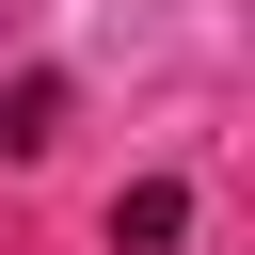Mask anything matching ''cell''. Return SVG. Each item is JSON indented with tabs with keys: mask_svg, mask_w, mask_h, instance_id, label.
<instances>
[{
	"mask_svg": "<svg viewBox=\"0 0 255 255\" xmlns=\"http://www.w3.org/2000/svg\"><path fill=\"white\" fill-rule=\"evenodd\" d=\"M175 239H191V191H175V175L112 191V255H175Z\"/></svg>",
	"mask_w": 255,
	"mask_h": 255,
	"instance_id": "1",
	"label": "cell"
}]
</instances>
